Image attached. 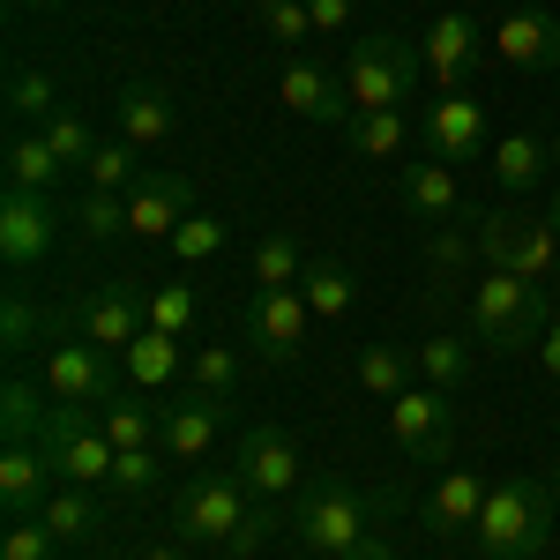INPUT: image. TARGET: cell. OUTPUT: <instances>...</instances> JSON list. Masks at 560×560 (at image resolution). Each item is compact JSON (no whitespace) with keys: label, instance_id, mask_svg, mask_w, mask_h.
<instances>
[{"label":"cell","instance_id":"2e32d148","mask_svg":"<svg viewBox=\"0 0 560 560\" xmlns=\"http://www.w3.org/2000/svg\"><path fill=\"white\" fill-rule=\"evenodd\" d=\"M419 52H427V75L441 90H464V75H471L478 60L493 52V38L478 31L471 8H448V15H433V31H427V45H419Z\"/></svg>","mask_w":560,"mask_h":560},{"label":"cell","instance_id":"60d3db41","mask_svg":"<svg viewBox=\"0 0 560 560\" xmlns=\"http://www.w3.org/2000/svg\"><path fill=\"white\" fill-rule=\"evenodd\" d=\"M165 247H173V261H187V269H202V261H210L217 247H224V217L195 210V217H187V224L173 232V240H165Z\"/></svg>","mask_w":560,"mask_h":560},{"label":"cell","instance_id":"11a10c76","mask_svg":"<svg viewBox=\"0 0 560 560\" xmlns=\"http://www.w3.org/2000/svg\"><path fill=\"white\" fill-rule=\"evenodd\" d=\"M546 217H553V232H560V195H553V210H546Z\"/></svg>","mask_w":560,"mask_h":560},{"label":"cell","instance_id":"4fadbf2b","mask_svg":"<svg viewBox=\"0 0 560 560\" xmlns=\"http://www.w3.org/2000/svg\"><path fill=\"white\" fill-rule=\"evenodd\" d=\"M493 60H509V68H523V75L560 68V15L538 8V0H516V8L493 23Z\"/></svg>","mask_w":560,"mask_h":560},{"label":"cell","instance_id":"5b68a950","mask_svg":"<svg viewBox=\"0 0 560 560\" xmlns=\"http://www.w3.org/2000/svg\"><path fill=\"white\" fill-rule=\"evenodd\" d=\"M419 75H427V52H411L404 38H388V31L359 38V45H351V60H345L351 113H404V97H411Z\"/></svg>","mask_w":560,"mask_h":560},{"label":"cell","instance_id":"f5cc1de1","mask_svg":"<svg viewBox=\"0 0 560 560\" xmlns=\"http://www.w3.org/2000/svg\"><path fill=\"white\" fill-rule=\"evenodd\" d=\"M8 8H60V0H8Z\"/></svg>","mask_w":560,"mask_h":560},{"label":"cell","instance_id":"f907efd6","mask_svg":"<svg viewBox=\"0 0 560 560\" xmlns=\"http://www.w3.org/2000/svg\"><path fill=\"white\" fill-rule=\"evenodd\" d=\"M345 560H396V553H388L382 538H359V546H351V553H345Z\"/></svg>","mask_w":560,"mask_h":560},{"label":"cell","instance_id":"44dd1931","mask_svg":"<svg viewBox=\"0 0 560 560\" xmlns=\"http://www.w3.org/2000/svg\"><path fill=\"white\" fill-rule=\"evenodd\" d=\"M113 120H120V142L158 150V142L179 128V105H173V90H158V83H128L113 97Z\"/></svg>","mask_w":560,"mask_h":560},{"label":"cell","instance_id":"f1b7e54d","mask_svg":"<svg viewBox=\"0 0 560 560\" xmlns=\"http://www.w3.org/2000/svg\"><path fill=\"white\" fill-rule=\"evenodd\" d=\"M105 523V493H90V486H52V501H45V530L52 538H90Z\"/></svg>","mask_w":560,"mask_h":560},{"label":"cell","instance_id":"277c9868","mask_svg":"<svg viewBox=\"0 0 560 560\" xmlns=\"http://www.w3.org/2000/svg\"><path fill=\"white\" fill-rule=\"evenodd\" d=\"M255 501L261 493H247L240 471H202V478H187V486L173 493V530L187 538V546H224V553H232V538L247 530Z\"/></svg>","mask_w":560,"mask_h":560},{"label":"cell","instance_id":"db71d44e","mask_svg":"<svg viewBox=\"0 0 560 560\" xmlns=\"http://www.w3.org/2000/svg\"><path fill=\"white\" fill-rule=\"evenodd\" d=\"M546 150H553V173H560V128H553V142H546Z\"/></svg>","mask_w":560,"mask_h":560},{"label":"cell","instance_id":"f35d334b","mask_svg":"<svg viewBox=\"0 0 560 560\" xmlns=\"http://www.w3.org/2000/svg\"><path fill=\"white\" fill-rule=\"evenodd\" d=\"M83 173H90V195H128L135 179H142V165H135V142H97V158H90Z\"/></svg>","mask_w":560,"mask_h":560},{"label":"cell","instance_id":"52a82bcc","mask_svg":"<svg viewBox=\"0 0 560 560\" xmlns=\"http://www.w3.org/2000/svg\"><path fill=\"white\" fill-rule=\"evenodd\" d=\"M366 509H374V501L351 493L345 478H322L314 493L292 501V538H300L306 553H322V560H345L359 538H374V530H366Z\"/></svg>","mask_w":560,"mask_h":560},{"label":"cell","instance_id":"cb8c5ba5","mask_svg":"<svg viewBox=\"0 0 560 560\" xmlns=\"http://www.w3.org/2000/svg\"><path fill=\"white\" fill-rule=\"evenodd\" d=\"M486 493H493V486H486L478 471H448V478H441V486L427 493V530H441V538L471 530L478 509H486Z\"/></svg>","mask_w":560,"mask_h":560},{"label":"cell","instance_id":"7c38bea8","mask_svg":"<svg viewBox=\"0 0 560 560\" xmlns=\"http://www.w3.org/2000/svg\"><path fill=\"white\" fill-rule=\"evenodd\" d=\"M427 158H441V165H478V158H493L486 105H478L471 90H441L427 105Z\"/></svg>","mask_w":560,"mask_h":560},{"label":"cell","instance_id":"8fae6325","mask_svg":"<svg viewBox=\"0 0 560 560\" xmlns=\"http://www.w3.org/2000/svg\"><path fill=\"white\" fill-rule=\"evenodd\" d=\"M306 322H314V306L300 300V284H292V292H247L240 337H247L269 366H292V359L306 351Z\"/></svg>","mask_w":560,"mask_h":560},{"label":"cell","instance_id":"9f6ffc18","mask_svg":"<svg viewBox=\"0 0 560 560\" xmlns=\"http://www.w3.org/2000/svg\"><path fill=\"white\" fill-rule=\"evenodd\" d=\"M300 560H322V553H300Z\"/></svg>","mask_w":560,"mask_h":560},{"label":"cell","instance_id":"e0dca14e","mask_svg":"<svg viewBox=\"0 0 560 560\" xmlns=\"http://www.w3.org/2000/svg\"><path fill=\"white\" fill-rule=\"evenodd\" d=\"M232 471H240V486H247V493H261V501H284V493L300 486V448H292L277 427H255L247 441H240Z\"/></svg>","mask_w":560,"mask_h":560},{"label":"cell","instance_id":"e575fe53","mask_svg":"<svg viewBox=\"0 0 560 560\" xmlns=\"http://www.w3.org/2000/svg\"><path fill=\"white\" fill-rule=\"evenodd\" d=\"M158 486H165V448H120L113 478H105V501H142Z\"/></svg>","mask_w":560,"mask_h":560},{"label":"cell","instance_id":"7402d4cb","mask_svg":"<svg viewBox=\"0 0 560 560\" xmlns=\"http://www.w3.org/2000/svg\"><path fill=\"white\" fill-rule=\"evenodd\" d=\"M120 366H128V388L158 396V388H173L179 374H187V351H179V337H165V329H142V337L120 351Z\"/></svg>","mask_w":560,"mask_h":560},{"label":"cell","instance_id":"603a6c76","mask_svg":"<svg viewBox=\"0 0 560 560\" xmlns=\"http://www.w3.org/2000/svg\"><path fill=\"white\" fill-rule=\"evenodd\" d=\"M404 210L427 217V224H448L464 210V187H456V173L441 158H419V165H404Z\"/></svg>","mask_w":560,"mask_h":560},{"label":"cell","instance_id":"30bf717a","mask_svg":"<svg viewBox=\"0 0 560 560\" xmlns=\"http://www.w3.org/2000/svg\"><path fill=\"white\" fill-rule=\"evenodd\" d=\"M142 329H150V292H142L135 277H113V284H97V292H83V300H75V337L105 345L113 359H120Z\"/></svg>","mask_w":560,"mask_h":560},{"label":"cell","instance_id":"ac0fdd59","mask_svg":"<svg viewBox=\"0 0 560 560\" xmlns=\"http://www.w3.org/2000/svg\"><path fill=\"white\" fill-rule=\"evenodd\" d=\"M45 501H52V464H45V448L38 441H8V448H0V509H8V523L45 516Z\"/></svg>","mask_w":560,"mask_h":560},{"label":"cell","instance_id":"ffe728a7","mask_svg":"<svg viewBox=\"0 0 560 560\" xmlns=\"http://www.w3.org/2000/svg\"><path fill=\"white\" fill-rule=\"evenodd\" d=\"M217 433H224V396H202V388H187V396H173L165 404V456L173 464H195V456H210Z\"/></svg>","mask_w":560,"mask_h":560},{"label":"cell","instance_id":"484cf974","mask_svg":"<svg viewBox=\"0 0 560 560\" xmlns=\"http://www.w3.org/2000/svg\"><path fill=\"white\" fill-rule=\"evenodd\" d=\"M546 173H553V150H546L538 135H501V142H493V179H501L509 195H530Z\"/></svg>","mask_w":560,"mask_h":560},{"label":"cell","instance_id":"d6a6232c","mask_svg":"<svg viewBox=\"0 0 560 560\" xmlns=\"http://www.w3.org/2000/svg\"><path fill=\"white\" fill-rule=\"evenodd\" d=\"M52 337V306H38L23 284H8V300H0V345L8 351H31Z\"/></svg>","mask_w":560,"mask_h":560},{"label":"cell","instance_id":"bcb514c9","mask_svg":"<svg viewBox=\"0 0 560 560\" xmlns=\"http://www.w3.org/2000/svg\"><path fill=\"white\" fill-rule=\"evenodd\" d=\"M0 560H60V538L45 530V516L8 523V546H0Z\"/></svg>","mask_w":560,"mask_h":560},{"label":"cell","instance_id":"d6986e66","mask_svg":"<svg viewBox=\"0 0 560 560\" xmlns=\"http://www.w3.org/2000/svg\"><path fill=\"white\" fill-rule=\"evenodd\" d=\"M277 97H284L300 120H322V128H345V120H351V90H345V75H329V68H314V60H284V75H277Z\"/></svg>","mask_w":560,"mask_h":560},{"label":"cell","instance_id":"5bb4252c","mask_svg":"<svg viewBox=\"0 0 560 560\" xmlns=\"http://www.w3.org/2000/svg\"><path fill=\"white\" fill-rule=\"evenodd\" d=\"M187 217H195V179L142 165V179L128 187V232H142V240H173Z\"/></svg>","mask_w":560,"mask_h":560},{"label":"cell","instance_id":"f6af8a7d","mask_svg":"<svg viewBox=\"0 0 560 560\" xmlns=\"http://www.w3.org/2000/svg\"><path fill=\"white\" fill-rule=\"evenodd\" d=\"M277 530H292V509L284 501H255V516H247V530L232 538V560H247V553H261Z\"/></svg>","mask_w":560,"mask_h":560},{"label":"cell","instance_id":"f546056e","mask_svg":"<svg viewBox=\"0 0 560 560\" xmlns=\"http://www.w3.org/2000/svg\"><path fill=\"white\" fill-rule=\"evenodd\" d=\"M45 396H52V388H38V382H23V374H15V382L0 388V433H8V441H38L45 419H52V404H45Z\"/></svg>","mask_w":560,"mask_h":560},{"label":"cell","instance_id":"4dcf8cb0","mask_svg":"<svg viewBox=\"0 0 560 560\" xmlns=\"http://www.w3.org/2000/svg\"><path fill=\"white\" fill-rule=\"evenodd\" d=\"M411 359H419V382L441 388V396H456V388L471 382V351H464V337H427V345H411Z\"/></svg>","mask_w":560,"mask_h":560},{"label":"cell","instance_id":"6f0895ef","mask_svg":"<svg viewBox=\"0 0 560 560\" xmlns=\"http://www.w3.org/2000/svg\"><path fill=\"white\" fill-rule=\"evenodd\" d=\"M553 284H560V269H553Z\"/></svg>","mask_w":560,"mask_h":560},{"label":"cell","instance_id":"c3c4849f","mask_svg":"<svg viewBox=\"0 0 560 560\" xmlns=\"http://www.w3.org/2000/svg\"><path fill=\"white\" fill-rule=\"evenodd\" d=\"M464 255H478V240H464V232H433V261H448V269H456Z\"/></svg>","mask_w":560,"mask_h":560},{"label":"cell","instance_id":"681fc988","mask_svg":"<svg viewBox=\"0 0 560 560\" xmlns=\"http://www.w3.org/2000/svg\"><path fill=\"white\" fill-rule=\"evenodd\" d=\"M538 359H546V374L560 382V314H553V329H546V345H538Z\"/></svg>","mask_w":560,"mask_h":560},{"label":"cell","instance_id":"7dc6e473","mask_svg":"<svg viewBox=\"0 0 560 560\" xmlns=\"http://www.w3.org/2000/svg\"><path fill=\"white\" fill-rule=\"evenodd\" d=\"M306 8H314V38H337L351 23V0H306Z\"/></svg>","mask_w":560,"mask_h":560},{"label":"cell","instance_id":"ee69618b","mask_svg":"<svg viewBox=\"0 0 560 560\" xmlns=\"http://www.w3.org/2000/svg\"><path fill=\"white\" fill-rule=\"evenodd\" d=\"M187 374H195L202 396H232V388H240V351L232 345H202L195 359H187Z\"/></svg>","mask_w":560,"mask_h":560},{"label":"cell","instance_id":"9c48e42d","mask_svg":"<svg viewBox=\"0 0 560 560\" xmlns=\"http://www.w3.org/2000/svg\"><path fill=\"white\" fill-rule=\"evenodd\" d=\"M388 433H396V448L404 456H419V464H448L456 456V396H441V388H404L396 404H388Z\"/></svg>","mask_w":560,"mask_h":560},{"label":"cell","instance_id":"b9f144b4","mask_svg":"<svg viewBox=\"0 0 560 560\" xmlns=\"http://www.w3.org/2000/svg\"><path fill=\"white\" fill-rule=\"evenodd\" d=\"M75 232H83L90 247L120 240V232H128V195H83V210H75Z\"/></svg>","mask_w":560,"mask_h":560},{"label":"cell","instance_id":"8d00e7d4","mask_svg":"<svg viewBox=\"0 0 560 560\" xmlns=\"http://www.w3.org/2000/svg\"><path fill=\"white\" fill-rule=\"evenodd\" d=\"M345 142L359 150V158H404L411 128H404V113H351V120H345Z\"/></svg>","mask_w":560,"mask_h":560},{"label":"cell","instance_id":"ba28073f","mask_svg":"<svg viewBox=\"0 0 560 560\" xmlns=\"http://www.w3.org/2000/svg\"><path fill=\"white\" fill-rule=\"evenodd\" d=\"M478 255H486V269H516V277H530V284H553L560 232H553V217L493 210V217H478Z\"/></svg>","mask_w":560,"mask_h":560},{"label":"cell","instance_id":"6da1fadb","mask_svg":"<svg viewBox=\"0 0 560 560\" xmlns=\"http://www.w3.org/2000/svg\"><path fill=\"white\" fill-rule=\"evenodd\" d=\"M553 501L560 486H546V478H493V493L471 523V546L486 560H538L553 546Z\"/></svg>","mask_w":560,"mask_h":560},{"label":"cell","instance_id":"ab89813d","mask_svg":"<svg viewBox=\"0 0 560 560\" xmlns=\"http://www.w3.org/2000/svg\"><path fill=\"white\" fill-rule=\"evenodd\" d=\"M202 322V300H195V284H158L150 292V329H165V337H187Z\"/></svg>","mask_w":560,"mask_h":560},{"label":"cell","instance_id":"83f0119b","mask_svg":"<svg viewBox=\"0 0 560 560\" xmlns=\"http://www.w3.org/2000/svg\"><path fill=\"white\" fill-rule=\"evenodd\" d=\"M52 113H60V83H52L45 68H31V60H23V68L8 75V120H23V128H45Z\"/></svg>","mask_w":560,"mask_h":560},{"label":"cell","instance_id":"836d02e7","mask_svg":"<svg viewBox=\"0 0 560 560\" xmlns=\"http://www.w3.org/2000/svg\"><path fill=\"white\" fill-rule=\"evenodd\" d=\"M300 300L322 314V322H337L351 300H359V277H351L345 261H306V277H300Z\"/></svg>","mask_w":560,"mask_h":560},{"label":"cell","instance_id":"d590c367","mask_svg":"<svg viewBox=\"0 0 560 560\" xmlns=\"http://www.w3.org/2000/svg\"><path fill=\"white\" fill-rule=\"evenodd\" d=\"M306 277V255L292 232H269V240H255V292H292Z\"/></svg>","mask_w":560,"mask_h":560},{"label":"cell","instance_id":"8992f818","mask_svg":"<svg viewBox=\"0 0 560 560\" xmlns=\"http://www.w3.org/2000/svg\"><path fill=\"white\" fill-rule=\"evenodd\" d=\"M38 448H45V464H52L60 486H90V493H105L113 456H120V448L105 441V427H97V411H83V404H52Z\"/></svg>","mask_w":560,"mask_h":560},{"label":"cell","instance_id":"1f68e13d","mask_svg":"<svg viewBox=\"0 0 560 560\" xmlns=\"http://www.w3.org/2000/svg\"><path fill=\"white\" fill-rule=\"evenodd\" d=\"M411 366H419V359H411L404 345H366L359 351V388L382 396V404H396V396L411 388Z\"/></svg>","mask_w":560,"mask_h":560},{"label":"cell","instance_id":"816d5d0a","mask_svg":"<svg viewBox=\"0 0 560 560\" xmlns=\"http://www.w3.org/2000/svg\"><path fill=\"white\" fill-rule=\"evenodd\" d=\"M142 560H195L187 546H158V553H142Z\"/></svg>","mask_w":560,"mask_h":560},{"label":"cell","instance_id":"74e56055","mask_svg":"<svg viewBox=\"0 0 560 560\" xmlns=\"http://www.w3.org/2000/svg\"><path fill=\"white\" fill-rule=\"evenodd\" d=\"M38 135L52 142V158H60V165H90V158H97V135H90V120L75 113V105H60Z\"/></svg>","mask_w":560,"mask_h":560},{"label":"cell","instance_id":"3957f363","mask_svg":"<svg viewBox=\"0 0 560 560\" xmlns=\"http://www.w3.org/2000/svg\"><path fill=\"white\" fill-rule=\"evenodd\" d=\"M128 382V366L105 345L75 337V306H52V337H45V388L52 404H83V411H105Z\"/></svg>","mask_w":560,"mask_h":560},{"label":"cell","instance_id":"7a4b0ae2","mask_svg":"<svg viewBox=\"0 0 560 560\" xmlns=\"http://www.w3.org/2000/svg\"><path fill=\"white\" fill-rule=\"evenodd\" d=\"M553 329V284H530L516 269H486L471 284V337L486 351H538Z\"/></svg>","mask_w":560,"mask_h":560},{"label":"cell","instance_id":"9a60e30c","mask_svg":"<svg viewBox=\"0 0 560 560\" xmlns=\"http://www.w3.org/2000/svg\"><path fill=\"white\" fill-rule=\"evenodd\" d=\"M52 240H60V210H52V195H0V261L8 269H31V261L52 255Z\"/></svg>","mask_w":560,"mask_h":560},{"label":"cell","instance_id":"d4e9b609","mask_svg":"<svg viewBox=\"0 0 560 560\" xmlns=\"http://www.w3.org/2000/svg\"><path fill=\"white\" fill-rule=\"evenodd\" d=\"M97 427H105V441L113 448H158L165 441V404H135L128 388L97 411Z\"/></svg>","mask_w":560,"mask_h":560},{"label":"cell","instance_id":"7bdbcfd3","mask_svg":"<svg viewBox=\"0 0 560 560\" xmlns=\"http://www.w3.org/2000/svg\"><path fill=\"white\" fill-rule=\"evenodd\" d=\"M255 15L277 45H314V8L306 0H255Z\"/></svg>","mask_w":560,"mask_h":560},{"label":"cell","instance_id":"4316f807","mask_svg":"<svg viewBox=\"0 0 560 560\" xmlns=\"http://www.w3.org/2000/svg\"><path fill=\"white\" fill-rule=\"evenodd\" d=\"M60 173H68V165L52 158L45 135H15V142H8V187H15V195H52Z\"/></svg>","mask_w":560,"mask_h":560}]
</instances>
